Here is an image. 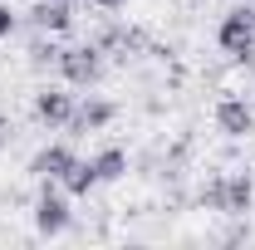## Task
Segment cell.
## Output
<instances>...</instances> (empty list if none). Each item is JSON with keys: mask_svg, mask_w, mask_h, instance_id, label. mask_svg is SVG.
Wrapping results in <instances>:
<instances>
[{"mask_svg": "<svg viewBox=\"0 0 255 250\" xmlns=\"http://www.w3.org/2000/svg\"><path fill=\"white\" fill-rule=\"evenodd\" d=\"M30 64H34V69H44V64L59 69V49H54V44H34V49H30Z\"/></svg>", "mask_w": 255, "mask_h": 250, "instance_id": "cell-12", "label": "cell"}, {"mask_svg": "<svg viewBox=\"0 0 255 250\" xmlns=\"http://www.w3.org/2000/svg\"><path fill=\"white\" fill-rule=\"evenodd\" d=\"M216 44H221L231 59H241V64L255 59V20H251V10H246V5H241V10H231V15L221 20Z\"/></svg>", "mask_w": 255, "mask_h": 250, "instance_id": "cell-3", "label": "cell"}, {"mask_svg": "<svg viewBox=\"0 0 255 250\" xmlns=\"http://www.w3.org/2000/svg\"><path fill=\"white\" fill-rule=\"evenodd\" d=\"M251 201H255L251 177H246V172H231V177H226V196H221V216H246Z\"/></svg>", "mask_w": 255, "mask_h": 250, "instance_id": "cell-9", "label": "cell"}, {"mask_svg": "<svg viewBox=\"0 0 255 250\" xmlns=\"http://www.w3.org/2000/svg\"><path fill=\"white\" fill-rule=\"evenodd\" d=\"M69 196H89V191L98 187V172H94V162H74L69 172H64V182H59Z\"/></svg>", "mask_w": 255, "mask_h": 250, "instance_id": "cell-11", "label": "cell"}, {"mask_svg": "<svg viewBox=\"0 0 255 250\" xmlns=\"http://www.w3.org/2000/svg\"><path fill=\"white\" fill-rule=\"evenodd\" d=\"M30 20L39 25V30H49V34H64L69 25H74V0H39L30 10Z\"/></svg>", "mask_w": 255, "mask_h": 250, "instance_id": "cell-8", "label": "cell"}, {"mask_svg": "<svg viewBox=\"0 0 255 250\" xmlns=\"http://www.w3.org/2000/svg\"><path fill=\"white\" fill-rule=\"evenodd\" d=\"M69 191L59 187V182H44L39 187V196H34V231L39 236H64L69 231Z\"/></svg>", "mask_w": 255, "mask_h": 250, "instance_id": "cell-2", "label": "cell"}, {"mask_svg": "<svg viewBox=\"0 0 255 250\" xmlns=\"http://www.w3.org/2000/svg\"><path fill=\"white\" fill-rule=\"evenodd\" d=\"M216 127H221L226 137H251L255 132V113L246 98H221L216 103Z\"/></svg>", "mask_w": 255, "mask_h": 250, "instance_id": "cell-5", "label": "cell"}, {"mask_svg": "<svg viewBox=\"0 0 255 250\" xmlns=\"http://www.w3.org/2000/svg\"><path fill=\"white\" fill-rule=\"evenodd\" d=\"M5 132H10V123H5V118H0V147H5Z\"/></svg>", "mask_w": 255, "mask_h": 250, "instance_id": "cell-15", "label": "cell"}, {"mask_svg": "<svg viewBox=\"0 0 255 250\" xmlns=\"http://www.w3.org/2000/svg\"><path fill=\"white\" fill-rule=\"evenodd\" d=\"M74 162H79V157L69 152L64 142H49V147H39V152L30 157V172L39 177V182H64V172H69Z\"/></svg>", "mask_w": 255, "mask_h": 250, "instance_id": "cell-6", "label": "cell"}, {"mask_svg": "<svg viewBox=\"0 0 255 250\" xmlns=\"http://www.w3.org/2000/svg\"><path fill=\"white\" fill-rule=\"evenodd\" d=\"M59 74H64V84H74V89H94L98 79H103V49L98 44L59 49Z\"/></svg>", "mask_w": 255, "mask_h": 250, "instance_id": "cell-1", "label": "cell"}, {"mask_svg": "<svg viewBox=\"0 0 255 250\" xmlns=\"http://www.w3.org/2000/svg\"><path fill=\"white\" fill-rule=\"evenodd\" d=\"M94 172H98V187H103V182H123L128 177V152L123 147H103V152L94 157Z\"/></svg>", "mask_w": 255, "mask_h": 250, "instance_id": "cell-10", "label": "cell"}, {"mask_svg": "<svg viewBox=\"0 0 255 250\" xmlns=\"http://www.w3.org/2000/svg\"><path fill=\"white\" fill-rule=\"evenodd\" d=\"M94 5H98V10H103V15H118V10H123L128 0H94Z\"/></svg>", "mask_w": 255, "mask_h": 250, "instance_id": "cell-14", "label": "cell"}, {"mask_svg": "<svg viewBox=\"0 0 255 250\" xmlns=\"http://www.w3.org/2000/svg\"><path fill=\"white\" fill-rule=\"evenodd\" d=\"M10 30H15V15H10V5H0V39H10Z\"/></svg>", "mask_w": 255, "mask_h": 250, "instance_id": "cell-13", "label": "cell"}, {"mask_svg": "<svg viewBox=\"0 0 255 250\" xmlns=\"http://www.w3.org/2000/svg\"><path fill=\"white\" fill-rule=\"evenodd\" d=\"M246 10H251V20H255V5H246Z\"/></svg>", "mask_w": 255, "mask_h": 250, "instance_id": "cell-16", "label": "cell"}, {"mask_svg": "<svg viewBox=\"0 0 255 250\" xmlns=\"http://www.w3.org/2000/svg\"><path fill=\"white\" fill-rule=\"evenodd\" d=\"M74 94H64V89H44V94H34V118L44 127H69V118H74Z\"/></svg>", "mask_w": 255, "mask_h": 250, "instance_id": "cell-4", "label": "cell"}, {"mask_svg": "<svg viewBox=\"0 0 255 250\" xmlns=\"http://www.w3.org/2000/svg\"><path fill=\"white\" fill-rule=\"evenodd\" d=\"M118 118V108L108 103V98H89V103H79L74 108V118H69V132H98V127H108Z\"/></svg>", "mask_w": 255, "mask_h": 250, "instance_id": "cell-7", "label": "cell"}]
</instances>
